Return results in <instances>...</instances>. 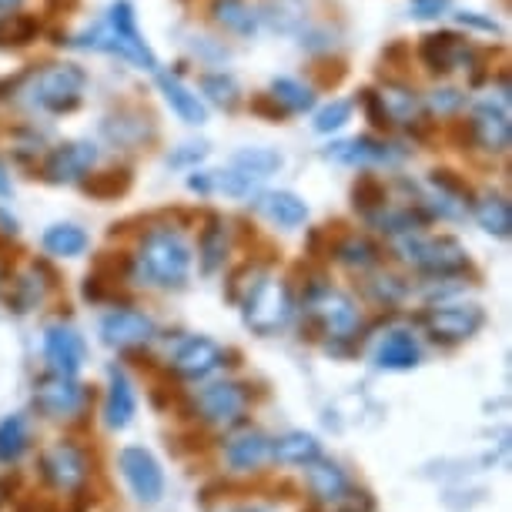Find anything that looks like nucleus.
<instances>
[{
	"label": "nucleus",
	"instance_id": "4",
	"mask_svg": "<svg viewBox=\"0 0 512 512\" xmlns=\"http://www.w3.org/2000/svg\"><path fill=\"white\" fill-rule=\"evenodd\" d=\"M395 251L405 258L409 265L422 268L429 275H456L469 265L466 248L456 238H422V235H405L395 241Z\"/></svg>",
	"mask_w": 512,
	"mask_h": 512
},
{
	"label": "nucleus",
	"instance_id": "13",
	"mask_svg": "<svg viewBox=\"0 0 512 512\" xmlns=\"http://www.w3.org/2000/svg\"><path fill=\"white\" fill-rule=\"evenodd\" d=\"M84 338L74 332L71 325H47L44 328V359H47V369L57 372V375H74L81 372L84 365Z\"/></svg>",
	"mask_w": 512,
	"mask_h": 512
},
{
	"label": "nucleus",
	"instance_id": "48",
	"mask_svg": "<svg viewBox=\"0 0 512 512\" xmlns=\"http://www.w3.org/2000/svg\"><path fill=\"white\" fill-rule=\"evenodd\" d=\"M0 4H4V7H11V4H17V0H0Z\"/></svg>",
	"mask_w": 512,
	"mask_h": 512
},
{
	"label": "nucleus",
	"instance_id": "21",
	"mask_svg": "<svg viewBox=\"0 0 512 512\" xmlns=\"http://www.w3.org/2000/svg\"><path fill=\"white\" fill-rule=\"evenodd\" d=\"M318 456H322L318 439L312 432H302V429L272 439V452H268V459L282 462V466H308V462H315Z\"/></svg>",
	"mask_w": 512,
	"mask_h": 512
},
{
	"label": "nucleus",
	"instance_id": "46",
	"mask_svg": "<svg viewBox=\"0 0 512 512\" xmlns=\"http://www.w3.org/2000/svg\"><path fill=\"white\" fill-rule=\"evenodd\" d=\"M11 195H14V188H11V178H7L4 164H0V198H11Z\"/></svg>",
	"mask_w": 512,
	"mask_h": 512
},
{
	"label": "nucleus",
	"instance_id": "44",
	"mask_svg": "<svg viewBox=\"0 0 512 512\" xmlns=\"http://www.w3.org/2000/svg\"><path fill=\"white\" fill-rule=\"evenodd\" d=\"M84 188H88L91 195H98V198H108V195H121V191L128 188V178H124V181H114V171H111V178H104V181H88Z\"/></svg>",
	"mask_w": 512,
	"mask_h": 512
},
{
	"label": "nucleus",
	"instance_id": "34",
	"mask_svg": "<svg viewBox=\"0 0 512 512\" xmlns=\"http://www.w3.org/2000/svg\"><path fill=\"white\" fill-rule=\"evenodd\" d=\"M258 185H262V178H255L251 171L238 168V164H231L228 171L215 175V188L225 191V195H231V198H251V191H255Z\"/></svg>",
	"mask_w": 512,
	"mask_h": 512
},
{
	"label": "nucleus",
	"instance_id": "24",
	"mask_svg": "<svg viewBox=\"0 0 512 512\" xmlns=\"http://www.w3.org/2000/svg\"><path fill=\"white\" fill-rule=\"evenodd\" d=\"M328 158H335L342 164H385V161H395V151L385 141L355 138V141H342V144H335V148H328Z\"/></svg>",
	"mask_w": 512,
	"mask_h": 512
},
{
	"label": "nucleus",
	"instance_id": "8",
	"mask_svg": "<svg viewBox=\"0 0 512 512\" xmlns=\"http://www.w3.org/2000/svg\"><path fill=\"white\" fill-rule=\"evenodd\" d=\"M91 399L94 395H88V389L77 385L71 375L51 372L34 385V405L47 419H74V415H84Z\"/></svg>",
	"mask_w": 512,
	"mask_h": 512
},
{
	"label": "nucleus",
	"instance_id": "36",
	"mask_svg": "<svg viewBox=\"0 0 512 512\" xmlns=\"http://www.w3.org/2000/svg\"><path fill=\"white\" fill-rule=\"evenodd\" d=\"M322 512H375V499L369 489L349 486L345 492H338L332 502H325Z\"/></svg>",
	"mask_w": 512,
	"mask_h": 512
},
{
	"label": "nucleus",
	"instance_id": "9",
	"mask_svg": "<svg viewBox=\"0 0 512 512\" xmlns=\"http://www.w3.org/2000/svg\"><path fill=\"white\" fill-rule=\"evenodd\" d=\"M191 409L211 425H235L248 409V389L238 382H211L191 395Z\"/></svg>",
	"mask_w": 512,
	"mask_h": 512
},
{
	"label": "nucleus",
	"instance_id": "14",
	"mask_svg": "<svg viewBox=\"0 0 512 512\" xmlns=\"http://www.w3.org/2000/svg\"><path fill=\"white\" fill-rule=\"evenodd\" d=\"M221 365H225V349L205 335L185 338V342L178 345L175 359H171V369H175L181 379H208Z\"/></svg>",
	"mask_w": 512,
	"mask_h": 512
},
{
	"label": "nucleus",
	"instance_id": "12",
	"mask_svg": "<svg viewBox=\"0 0 512 512\" xmlns=\"http://www.w3.org/2000/svg\"><path fill=\"white\" fill-rule=\"evenodd\" d=\"M308 305H312L315 322L322 325L325 335L349 338V335H355V328H359V308H355V302L349 295L332 292V288H322L315 298H308Z\"/></svg>",
	"mask_w": 512,
	"mask_h": 512
},
{
	"label": "nucleus",
	"instance_id": "39",
	"mask_svg": "<svg viewBox=\"0 0 512 512\" xmlns=\"http://www.w3.org/2000/svg\"><path fill=\"white\" fill-rule=\"evenodd\" d=\"M201 88H205V94L211 101H218V104H225V108H231V104L238 101V88H235V81L225 74H208V77H201Z\"/></svg>",
	"mask_w": 512,
	"mask_h": 512
},
{
	"label": "nucleus",
	"instance_id": "28",
	"mask_svg": "<svg viewBox=\"0 0 512 512\" xmlns=\"http://www.w3.org/2000/svg\"><path fill=\"white\" fill-rule=\"evenodd\" d=\"M41 245L47 255H54V258H81L91 241L84 235V228H77V225H51L44 231Z\"/></svg>",
	"mask_w": 512,
	"mask_h": 512
},
{
	"label": "nucleus",
	"instance_id": "18",
	"mask_svg": "<svg viewBox=\"0 0 512 512\" xmlns=\"http://www.w3.org/2000/svg\"><path fill=\"white\" fill-rule=\"evenodd\" d=\"M352 486V479L345 476V469L338 466L332 459H322L318 456L315 462H308L305 466V489H308V499L318 502V506H325V502H332L338 492H345Z\"/></svg>",
	"mask_w": 512,
	"mask_h": 512
},
{
	"label": "nucleus",
	"instance_id": "23",
	"mask_svg": "<svg viewBox=\"0 0 512 512\" xmlns=\"http://www.w3.org/2000/svg\"><path fill=\"white\" fill-rule=\"evenodd\" d=\"M258 208H262L268 221H275L282 228H298L308 221V205L298 195H292V191H272V195L258 201Z\"/></svg>",
	"mask_w": 512,
	"mask_h": 512
},
{
	"label": "nucleus",
	"instance_id": "32",
	"mask_svg": "<svg viewBox=\"0 0 512 512\" xmlns=\"http://www.w3.org/2000/svg\"><path fill=\"white\" fill-rule=\"evenodd\" d=\"M272 98L282 104L285 111H308L315 104L312 88H305L295 77H278V81H272Z\"/></svg>",
	"mask_w": 512,
	"mask_h": 512
},
{
	"label": "nucleus",
	"instance_id": "31",
	"mask_svg": "<svg viewBox=\"0 0 512 512\" xmlns=\"http://www.w3.org/2000/svg\"><path fill=\"white\" fill-rule=\"evenodd\" d=\"M225 251H228V231L218 218H211L205 235H201V268L215 272V268L225 262Z\"/></svg>",
	"mask_w": 512,
	"mask_h": 512
},
{
	"label": "nucleus",
	"instance_id": "3",
	"mask_svg": "<svg viewBox=\"0 0 512 512\" xmlns=\"http://www.w3.org/2000/svg\"><path fill=\"white\" fill-rule=\"evenodd\" d=\"M292 312L295 302L282 278H262L241 298V315H245V325L255 335H275L278 328L292 322Z\"/></svg>",
	"mask_w": 512,
	"mask_h": 512
},
{
	"label": "nucleus",
	"instance_id": "25",
	"mask_svg": "<svg viewBox=\"0 0 512 512\" xmlns=\"http://www.w3.org/2000/svg\"><path fill=\"white\" fill-rule=\"evenodd\" d=\"M462 57H466V44L456 34H432L422 41V61L432 71H456Z\"/></svg>",
	"mask_w": 512,
	"mask_h": 512
},
{
	"label": "nucleus",
	"instance_id": "33",
	"mask_svg": "<svg viewBox=\"0 0 512 512\" xmlns=\"http://www.w3.org/2000/svg\"><path fill=\"white\" fill-rule=\"evenodd\" d=\"M231 164H238V168H245L251 171L255 178H272L278 168H282V154L272 151V148H245V151H238L235 154V161Z\"/></svg>",
	"mask_w": 512,
	"mask_h": 512
},
{
	"label": "nucleus",
	"instance_id": "26",
	"mask_svg": "<svg viewBox=\"0 0 512 512\" xmlns=\"http://www.w3.org/2000/svg\"><path fill=\"white\" fill-rule=\"evenodd\" d=\"M472 215H476L482 231H489V235H496V238H509L512 208H509V201L502 195H492V191H489V195H482L476 205H472Z\"/></svg>",
	"mask_w": 512,
	"mask_h": 512
},
{
	"label": "nucleus",
	"instance_id": "6",
	"mask_svg": "<svg viewBox=\"0 0 512 512\" xmlns=\"http://www.w3.org/2000/svg\"><path fill=\"white\" fill-rule=\"evenodd\" d=\"M37 469H41V479L47 489H57V492H71L77 486H84L91 476L88 469V452H84L77 442L71 439H61L54 442L51 449L37 459Z\"/></svg>",
	"mask_w": 512,
	"mask_h": 512
},
{
	"label": "nucleus",
	"instance_id": "47",
	"mask_svg": "<svg viewBox=\"0 0 512 512\" xmlns=\"http://www.w3.org/2000/svg\"><path fill=\"white\" fill-rule=\"evenodd\" d=\"M235 512H265V509H251V506H245V509H235Z\"/></svg>",
	"mask_w": 512,
	"mask_h": 512
},
{
	"label": "nucleus",
	"instance_id": "11",
	"mask_svg": "<svg viewBox=\"0 0 512 512\" xmlns=\"http://www.w3.org/2000/svg\"><path fill=\"white\" fill-rule=\"evenodd\" d=\"M101 338L104 345H111L118 352L141 349L154 338V322L151 315L138 312V308H114L111 315L101 318Z\"/></svg>",
	"mask_w": 512,
	"mask_h": 512
},
{
	"label": "nucleus",
	"instance_id": "22",
	"mask_svg": "<svg viewBox=\"0 0 512 512\" xmlns=\"http://www.w3.org/2000/svg\"><path fill=\"white\" fill-rule=\"evenodd\" d=\"M158 88L164 94V101L171 104V111H175L185 124H205L208 121V111H205V104H201V98L191 88H185L175 74H158Z\"/></svg>",
	"mask_w": 512,
	"mask_h": 512
},
{
	"label": "nucleus",
	"instance_id": "10",
	"mask_svg": "<svg viewBox=\"0 0 512 512\" xmlns=\"http://www.w3.org/2000/svg\"><path fill=\"white\" fill-rule=\"evenodd\" d=\"M425 322V332H429L436 342H446V345H456V342H466L486 325V312L479 305H439V308H429L422 315Z\"/></svg>",
	"mask_w": 512,
	"mask_h": 512
},
{
	"label": "nucleus",
	"instance_id": "1",
	"mask_svg": "<svg viewBox=\"0 0 512 512\" xmlns=\"http://www.w3.org/2000/svg\"><path fill=\"white\" fill-rule=\"evenodd\" d=\"M138 272L151 285L181 288L191 272V245L175 228H151L138 248Z\"/></svg>",
	"mask_w": 512,
	"mask_h": 512
},
{
	"label": "nucleus",
	"instance_id": "7",
	"mask_svg": "<svg viewBox=\"0 0 512 512\" xmlns=\"http://www.w3.org/2000/svg\"><path fill=\"white\" fill-rule=\"evenodd\" d=\"M118 472H121V479L128 482L131 496L138 502H144V506L161 502V496H164V469L144 446H124L118 452Z\"/></svg>",
	"mask_w": 512,
	"mask_h": 512
},
{
	"label": "nucleus",
	"instance_id": "42",
	"mask_svg": "<svg viewBox=\"0 0 512 512\" xmlns=\"http://www.w3.org/2000/svg\"><path fill=\"white\" fill-rule=\"evenodd\" d=\"M429 104H432V108H436L439 114H452V111H459L462 104H466V94L456 91V88H442V91L432 94Z\"/></svg>",
	"mask_w": 512,
	"mask_h": 512
},
{
	"label": "nucleus",
	"instance_id": "43",
	"mask_svg": "<svg viewBox=\"0 0 512 512\" xmlns=\"http://www.w3.org/2000/svg\"><path fill=\"white\" fill-rule=\"evenodd\" d=\"M21 496V472L11 469L0 476V509H7L11 502Z\"/></svg>",
	"mask_w": 512,
	"mask_h": 512
},
{
	"label": "nucleus",
	"instance_id": "17",
	"mask_svg": "<svg viewBox=\"0 0 512 512\" xmlns=\"http://www.w3.org/2000/svg\"><path fill=\"white\" fill-rule=\"evenodd\" d=\"M134 412H138V399H134L128 375L111 365L108 369V399H104V422H108V429L121 432L134 422Z\"/></svg>",
	"mask_w": 512,
	"mask_h": 512
},
{
	"label": "nucleus",
	"instance_id": "45",
	"mask_svg": "<svg viewBox=\"0 0 512 512\" xmlns=\"http://www.w3.org/2000/svg\"><path fill=\"white\" fill-rule=\"evenodd\" d=\"M449 7V0H412V14L429 21V17H439Z\"/></svg>",
	"mask_w": 512,
	"mask_h": 512
},
{
	"label": "nucleus",
	"instance_id": "29",
	"mask_svg": "<svg viewBox=\"0 0 512 512\" xmlns=\"http://www.w3.org/2000/svg\"><path fill=\"white\" fill-rule=\"evenodd\" d=\"M31 449V429H27L24 415H7L0 419V462H17Z\"/></svg>",
	"mask_w": 512,
	"mask_h": 512
},
{
	"label": "nucleus",
	"instance_id": "20",
	"mask_svg": "<svg viewBox=\"0 0 512 512\" xmlns=\"http://www.w3.org/2000/svg\"><path fill=\"white\" fill-rule=\"evenodd\" d=\"M472 134H476V141L482 144L486 151H509L512 144V128H509V118L502 108H492V104H482L476 111V118H472Z\"/></svg>",
	"mask_w": 512,
	"mask_h": 512
},
{
	"label": "nucleus",
	"instance_id": "5",
	"mask_svg": "<svg viewBox=\"0 0 512 512\" xmlns=\"http://www.w3.org/2000/svg\"><path fill=\"white\" fill-rule=\"evenodd\" d=\"M81 91H84V71L74 64H51L44 71H37L31 77V94L34 108L41 111H71L77 101H81Z\"/></svg>",
	"mask_w": 512,
	"mask_h": 512
},
{
	"label": "nucleus",
	"instance_id": "38",
	"mask_svg": "<svg viewBox=\"0 0 512 512\" xmlns=\"http://www.w3.org/2000/svg\"><path fill=\"white\" fill-rule=\"evenodd\" d=\"M352 118V104L349 101H332V104H325L322 111L315 114V131L318 134H328V131H338V128H345Z\"/></svg>",
	"mask_w": 512,
	"mask_h": 512
},
{
	"label": "nucleus",
	"instance_id": "16",
	"mask_svg": "<svg viewBox=\"0 0 512 512\" xmlns=\"http://www.w3.org/2000/svg\"><path fill=\"white\" fill-rule=\"evenodd\" d=\"M98 161V151H94L91 141H74V144H61V148L51 151V158L44 164V175L51 181H77L88 175V168Z\"/></svg>",
	"mask_w": 512,
	"mask_h": 512
},
{
	"label": "nucleus",
	"instance_id": "41",
	"mask_svg": "<svg viewBox=\"0 0 512 512\" xmlns=\"http://www.w3.org/2000/svg\"><path fill=\"white\" fill-rule=\"evenodd\" d=\"M265 11H268L265 17L272 21V27H278V31H292V27L302 21V11H298L292 0H272Z\"/></svg>",
	"mask_w": 512,
	"mask_h": 512
},
{
	"label": "nucleus",
	"instance_id": "15",
	"mask_svg": "<svg viewBox=\"0 0 512 512\" xmlns=\"http://www.w3.org/2000/svg\"><path fill=\"white\" fill-rule=\"evenodd\" d=\"M268 452H272V439L251 425L225 439V462L235 472H258L268 462Z\"/></svg>",
	"mask_w": 512,
	"mask_h": 512
},
{
	"label": "nucleus",
	"instance_id": "27",
	"mask_svg": "<svg viewBox=\"0 0 512 512\" xmlns=\"http://www.w3.org/2000/svg\"><path fill=\"white\" fill-rule=\"evenodd\" d=\"M211 14H215V21L231 34L251 37L258 31V14L248 0H215V4H211Z\"/></svg>",
	"mask_w": 512,
	"mask_h": 512
},
{
	"label": "nucleus",
	"instance_id": "30",
	"mask_svg": "<svg viewBox=\"0 0 512 512\" xmlns=\"http://www.w3.org/2000/svg\"><path fill=\"white\" fill-rule=\"evenodd\" d=\"M379 101H382L385 118H392V121H399V124L415 121V118H419V111H422V104H419V98H415V91L402 88V84H389V88H382Z\"/></svg>",
	"mask_w": 512,
	"mask_h": 512
},
{
	"label": "nucleus",
	"instance_id": "37",
	"mask_svg": "<svg viewBox=\"0 0 512 512\" xmlns=\"http://www.w3.org/2000/svg\"><path fill=\"white\" fill-rule=\"evenodd\" d=\"M37 24L31 17H21V14H7L0 17V44H27L34 37Z\"/></svg>",
	"mask_w": 512,
	"mask_h": 512
},
{
	"label": "nucleus",
	"instance_id": "2",
	"mask_svg": "<svg viewBox=\"0 0 512 512\" xmlns=\"http://www.w3.org/2000/svg\"><path fill=\"white\" fill-rule=\"evenodd\" d=\"M81 47H94V51H108V54H118L124 61L144 67V71H158V57L144 41V34L138 31V21H134V7L128 0H118L111 4L108 11V21L101 27H94L77 41Z\"/></svg>",
	"mask_w": 512,
	"mask_h": 512
},
{
	"label": "nucleus",
	"instance_id": "40",
	"mask_svg": "<svg viewBox=\"0 0 512 512\" xmlns=\"http://www.w3.org/2000/svg\"><path fill=\"white\" fill-rule=\"evenodd\" d=\"M298 492H302V486L298 482H292L288 476H265V479H258V496H265V499H295Z\"/></svg>",
	"mask_w": 512,
	"mask_h": 512
},
{
	"label": "nucleus",
	"instance_id": "35",
	"mask_svg": "<svg viewBox=\"0 0 512 512\" xmlns=\"http://www.w3.org/2000/svg\"><path fill=\"white\" fill-rule=\"evenodd\" d=\"M338 262L349 265V268H372L375 262H379V251H375V245H369L365 238H349L338 245Z\"/></svg>",
	"mask_w": 512,
	"mask_h": 512
},
{
	"label": "nucleus",
	"instance_id": "19",
	"mask_svg": "<svg viewBox=\"0 0 512 512\" xmlns=\"http://www.w3.org/2000/svg\"><path fill=\"white\" fill-rule=\"evenodd\" d=\"M419 359H422L419 342H415V335L405 332V328H392L379 342V349H375V365L389 372H409L419 365Z\"/></svg>",
	"mask_w": 512,
	"mask_h": 512
}]
</instances>
